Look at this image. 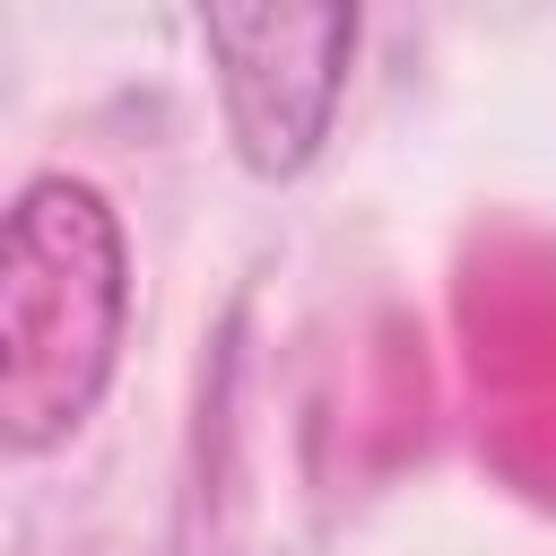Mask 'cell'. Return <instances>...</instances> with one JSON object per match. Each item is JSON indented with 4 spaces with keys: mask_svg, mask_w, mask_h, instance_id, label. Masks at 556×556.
Masks as SVG:
<instances>
[{
    "mask_svg": "<svg viewBox=\"0 0 556 556\" xmlns=\"http://www.w3.org/2000/svg\"><path fill=\"white\" fill-rule=\"evenodd\" d=\"M122 313L130 269L113 208L70 174L26 182L0 226V434L17 452L61 443L96 408Z\"/></svg>",
    "mask_w": 556,
    "mask_h": 556,
    "instance_id": "cell-1",
    "label": "cell"
},
{
    "mask_svg": "<svg viewBox=\"0 0 556 556\" xmlns=\"http://www.w3.org/2000/svg\"><path fill=\"white\" fill-rule=\"evenodd\" d=\"M200 35L217 52V96H226L243 165L295 174L330 130L356 9H208Z\"/></svg>",
    "mask_w": 556,
    "mask_h": 556,
    "instance_id": "cell-2",
    "label": "cell"
}]
</instances>
